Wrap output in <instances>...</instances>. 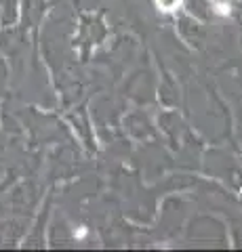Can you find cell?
<instances>
[{"mask_svg":"<svg viewBox=\"0 0 242 252\" xmlns=\"http://www.w3.org/2000/svg\"><path fill=\"white\" fill-rule=\"evenodd\" d=\"M177 2H179V0H158V4H160L165 11H173L175 6H177Z\"/></svg>","mask_w":242,"mask_h":252,"instance_id":"cell-1","label":"cell"}]
</instances>
